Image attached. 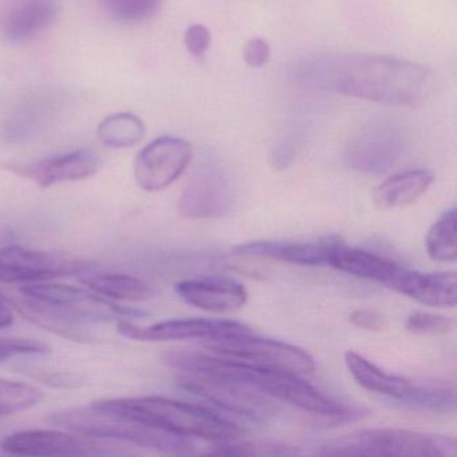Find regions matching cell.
<instances>
[{
	"label": "cell",
	"instance_id": "cell-15",
	"mask_svg": "<svg viewBox=\"0 0 457 457\" xmlns=\"http://www.w3.org/2000/svg\"><path fill=\"white\" fill-rule=\"evenodd\" d=\"M100 165V156L92 149L85 148L36 162H15L6 168L41 188H49L55 184L85 180L97 173Z\"/></svg>",
	"mask_w": 457,
	"mask_h": 457
},
{
	"label": "cell",
	"instance_id": "cell-11",
	"mask_svg": "<svg viewBox=\"0 0 457 457\" xmlns=\"http://www.w3.org/2000/svg\"><path fill=\"white\" fill-rule=\"evenodd\" d=\"M405 149L403 133L387 122H373L355 133L346 146L345 160L352 170L368 175L389 172Z\"/></svg>",
	"mask_w": 457,
	"mask_h": 457
},
{
	"label": "cell",
	"instance_id": "cell-25",
	"mask_svg": "<svg viewBox=\"0 0 457 457\" xmlns=\"http://www.w3.org/2000/svg\"><path fill=\"white\" fill-rule=\"evenodd\" d=\"M427 253L436 262H453L457 258L456 208L446 210L435 221L425 239Z\"/></svg>",
	"mask_w": 457,
	"mask_h": 457
},
{
	"label": "cell",
	"instance_id": "cell-12",
	"mask_svg": "<svg viewBox=\"0 0 457 457\" xmlns=\"http://www.w3.org/2000/svg\"><path fill=\"white\" fill-rule=\"evenodd\" d=\"M191 160L192 146L188 141L162 136L137 154L136 181L144 191H162L183 175Z\"/></svg>",
	"mask_w": 457,
	"mask_h": 457
},
{
	"label": "cell",
	"instance_id": "cell-22",
	"mask_svg": "<svg viewBox=\"0 0 457 457\" xmlns=\"http://www.w3.org/2000/svg\"><path fill=\"white\" fill-rule=\"evenodd\" d=\"M433 173L425 170L398 173L379 184L373 200L381 210H398L416 203L433 183Z\"/></svg>",
	"mask_w": 457,
	"mask_h": 457
},
{
	"label": "cell",
	"instance_id": "cell-3",
	"mask_svg": "<svg viewBox=\"0 0 457 457\" xmlns=\"http://www.w3.org/2000/svg\"><path fill=\"white\" fill-rule=\"evenodd\" d=\"M95 403L101 408L135 417L141 421L184 437H197L223 443V441L237 440L243 433L242 428L218 416L204 406L160 397V395L111 398V400L108 398V400L96 401Z\"/></svg>",
	"mask_w": 457,
	"mask_h": 457
},
{
	"label": "cell",
	"instance_id": "cell-10",
	"mask_svg": "<svg viewBox=\"0 0 457 457\" xmlns=\"http://www.w3.org/2000/svg\"><path fill=\"white\" fill-rule=\"evenodd\" d=\"M234 203L231 176L220 162L207 156L195 168L181 195L179 210L191 219L220 218L231 212Z\"/></svg>",
	"mask_w": 457,
	"mask_h": 457
},
{
	"label": "cell",
	"instance_id": "cell-36",
	"mask_svg": "<svg viewBox=\"0 0 457 457\" xmlns=\"http://www.w3.org/2000/svg\"><path fill=\"white\" fill-rule=\"evenodd\" d=\"M0 417H2V414H0Z\"/></svg>",
	"mask_w": 457,
	"mask_h": 457
},
{
	"label": "cell",
	"instance_id": "cell-30",
	"mask_svg": "<svg viewBox=\"0 0 457 457\" xmlns=\"http://www.w3.org/2000/svg\"><path fill=\"white\" fill-rule=\"evenodd\" d=\"M50 347L44 342L28 338H0V363L26 354H46Z\"/></svg>",
	"mask_w": 457,
	"mask_h": 457
},
{
	"label": "cell",
	"instance_id": "cell-19",
	"mask_svg": "<svg viewBox=\"0 0 457 457\" xmlns=\"http://www.w3.org/2000/svg\"><path fill=\"white\" fill-rule=\"evenodd\" d=\"M386 287L427 306L453 307L457 301V275L453 271L422 274L400 267Z\"/></svg>",
	"mask_w": 457,
	"mask_h": 457
},
{
	"label": "cell",
	"instance_id": "cell-17",
	"mask_svg": "<svg viewBox=\"0 0 457 457\" xmlns=\"http://www.w3.org/2000/svg\"><path fill=\"white\" fill-rule=\"evenodd\" d=\"M60 0H9L0 12V37L7 44L26 45L54 25Z\"/></svg>",
	"mask_w": 457,
	"mask_h": 457
},
{
	"label": "cell",
	"instance_id": "cell-34",
	"mask_svg": "<svg viewBox=\"0 0 457 457\" xmlns=\"http://www.w3.org/2000/svg\"><path fill=\"white\" fill-rule=\"evenodd\" d=\"M293 160V149L287 145H280L277 151L274 152V164L277 167L285 168L290 164Z\"/></svg>",
	"mask_w": 457,
	"mask_h": 457
},
{
	"label": "cell",
	"instance_id": "cell-24",
	"mask_svg": "<svg viewBox=\"0 0 457 457\" xmlns=\"http://www.w3.org/2000/svg\"><path fill=\"white\" fill-rule=\"evenodd\" d=\"M145 133L143 120L132 113L112 114L97 128L98 140L104 145L117 149L137 145Z\"/></svg>",
	"mask_w": 457,
	"mask_h": 457
},
{
	"label": "cell",
	"instance_id": "cell-23",
	"mask_svg": "<svg viewBox=\"0 0 457 457\" xmlns=\"http://www.w3.org/2000/svg\"><path fill=\"white\" fill-rule=\"evenodd\" d=\"M82 283L89 290L106 299L144 302L154 298V291L148 283L125 274L87 275Z\"/></svg>",
	"mask_w": 457,
	"mask_h": 457
},
{
	"label": "cell",
	"instance_id": "cell-2",
	"mask_svg": "<svg viewBox=\"0 0 457 457\" xmlns=\"http://www.w3.org/2000/svg\"><path fill=\"white\" fill-rule=\"evenodd\" d=\"M165 362L179 371L211 374L242 382L253 389L290 403L302 411L325 417H345L349 409L338 401L328 397L299 374L256 365L237 358L210 357L191 352H173L165 355Z\"/></svg>",
	"mask_w": 457,
	"mask_h": 457
},
{
	"label": "cell",
	"instance_id": "cell-29",
	"mask_svg": "<svg viewBox=\"0 0 457 457\" xmlns=\"http://www.w3.org/2000/svg\"><path fill=\"white\" fill-rule=\"evenodd\" d=\"M409 333L422 337L444 336L454 328L453 318L433 312H416L409 315L405 325Z\"/></svg>",
	"mask_w": 457,
	"mask_h": 457
},
{
	"label": "cell",
	"instance_id": "cell-31",
	"mask_svg": "<svg viewBox=\"0 0 457 457\" xmlns=\"http://www.w3.org/2000/svg\"><path fill=\"white\" fill-rule=\"evenodd\" d=\"M184 44L187 50L191 53L194 57H204L205 53L210 49L211 33L204 25L195 23L187 29L186 36H184Z\"/></svg>",
	"mask_w": 457,
	"mask_h": 457
},
{
	"label": "cell",
	"instance_id": "cell-9",
	"mask_svg": "<svg viewBox=\"0 0 457 457\" xmlns=\"http://www.w3.org/2000/svg\"><path fill=\"white\" fill-rule=\"evenodd\" d=\"M90 262L60 251L29 250L20 245L0 248V282L38 283L81 274Z\"/></svg>",
	"mask_w": 457,
	"mask_h": 457
},
{
	"label": "cell",
	"instance_id": "cell-20",
	"mask_svg": "<svg viewBox=\"0 0 457 457\" xmlns=\"http://www.w3.org/2000/svg\"><path fill=\"white\" fill-rule=\"evenodd\" d=\"M338 237H323L315 242H253L237 245L234 255L267 258L299 266H325Z\"/></svg>",
	"mask_w": 457,
	"mask_h": 457
},
{
	"label": "cell",
	"instance_id": "cell-6",
	"mask_svg": "<svg viewBox=\"0 0 457 457\" xmlns=\"http://www.w3.org/2000/svg\"><path fill=\"white\" fill-rule=\"evenodd\" d=\"M345 363L357 384L369 392L430 411H448L454 409L456 400L453 389L414 384L411 379L382 370L355 352L345 354Z\"/></svg>",
	"mask_w": 457,
	"mask_h": 457
},
{
	"label": "cell",
	"instance_id": "cell-7",
	"mask_svg": "<svg viewBox=\"0 0 457 457\" xmlns=\"http://www.w3.org/2000/svg\"><path fill=\"white\" fill-rule=\"evenodd\" d=\"M205 341L204 346L208 350L226 357L294 374L312 373L315 370L314 358L301 347L277 339L251 336V331Z\"/></svg>",
	"mask_w": 457,
	"mask_h": 457
},
{
	"label": "cell",
	"instance_id": "cell-13",
	"mask_svg": "<svg viewBox=\"0 0 457 457\" xmlns=\"http://www.w3.org/2000/svg\"><path fill=\"white\" fill-rule=\"evenodd\" d=\"M117 330L121 336L135 341L160 342L176 339L203 338L212 339L231 334L250 333L245 323L226 320H170L141 328L129 320H117Z\"/></svg>",
	"mask_w": 457,
	"mask_h": 457
},
{
	"label": "cell",
	"instance_id": "cell-26",
	"mask_svg": "<svg viewBox=\"0 0 457 457\" xmlns=\"http://www.w3.org/2000/svg\"><path fill=\"white\" fill-rule=\"evenodd\" d=\"M100 4L114 22L138 25L159 12L162 0H100Z\"/></svg>",
	"mask_w": 457,
	"mask_h": 457
},
{
	"label": "cell",
	"instance_id": "cell-8",
	"mask_svg": "<svg viewBox=\"0 0 457 457\" xmlns=\"http://www.w3.org/2000/svg\"><path fill=\"white\" fill-rule=\"evenodd\" d=\"M179 385L187 392L231 413L263 421L274 416L277 408L269 398L242 382L211 374L180 371Z\"/></svg>",
	"mask_w": 457,
	"mask_h": 457
},
{
	"label": "cell",
	"instance_id": "cell-35",
	"mask_svg": "<svg viewBox=\"0 0 457 457\" xmlns=\"http://www.w3.org/2000/svg\"><path fill=\"white\" fill-rule=\"evenodd\" d=\"M12 323H14V315L12 310L0 299V328H9Z\"/></svg>",
	"mask_w": 457,
	"mask_h": 457
},
{
	"label": "cell",
	"instance_id": "cell-21",
	"mask_svg": "<svg viewBox=\"0 0 457 457\" xmlns=\"http://www.w3.org/2000/svg\"><path fill=\"white\" fill-rule=\"evenodd\" d=\"M328 266L361 279L374 280L386 286L401 266L390 259L361 248L349 247L341 239L334 245Z\"/></svg>",
	"mask_w": 457,
	"mask_h": 457
},
{
	"label": "cell",
	"instance_id": "cell-1",
	"mask_svg": "<svg viewBox=\"0 0 457 457\" xmlns=\"http://www.w3.org/2000/svg\"><path fill=\"white\" fill-rule=\"evenodd\" d=\"M296 79L312 89L385 105H419L432 93L433 74L424 66L389 55H333L310 60Z\"/></svg>",
	"mask_w": 457,
	"mask_h": 457
},
{
	"label": "cell",
	"instance_id": "cell-28",
	"mask_svg": "<svg viewBox=\"0 0 457 457\" xmlns=\"http://www.w3.org/2000/svg\"><path fill=\"white\" fill-rule=\"evenodd\" d=\"M237 440L223 441L211 451L212 454H228V456H293L298 454L296 449L278 444L235 443Z\"/></svg>",
	"mask_w": 457,
	"mask_h": 457
},
{
	"label": "cell",
	"instance_id": "cell-4",
	"mask_svg": "<svg viewBox=\"0 0 457 457\" xmlns=\"http://www.w3.org/2000/svg\"><path fill=\"white\" fill-rule=\"evenodd\" d=\"M50 422L85 437L124 441L168 454L194 453L192 438L167 432L127 414L108 411L95 403L55 411L50 416Z\"/></svg>",
	"mask_w": 457,
	"mask_h": 457
},
{
	"label": "cell",
	"instance_id": "cell-32",
	"mask_svg": "<svg viewBox=\"0 0 457 457\" xmlns=\"http://www.w3.org/2000/svg\"><path fill=\"white\" fill-rule=\"evenodd\" d=\"M245 61L251 68H262L266 65L271 57V49H270L269 42L263 38H253L245 44Z\"/></svg>",
	"mask_w": 457,
	"mask_h": 457
},
{
	"label": "cell",
	"instance_id": "cell-5",
	"mask_svg": "<svg viewBox=\"0 0 457 457\" xmlns=\"http://www.w3.org/2000/svg\"><path fill=\"white\" fill-rule=\"evenodd\" d=\"M318 453L325 456H454L456 441L411 430L377 428L330 441Z\"/></svg>",
	"mask_w": 457,
	"mask_h": 457
},
{
	"label": "cell",
	"instance_id": "cell-16",
	"mask_svg": "<svg viewBox=\"0 0 457 457\" xmlns=\"http://www.w3.org/2000/svg\"><path fill=\"white\" fill-rule=\"evenodd\" d=\"M62 106L63 97L55 90H36L25 96L4 119V138L12 143L36 138L54 124Z\"/></svg>",
	"mask_w": 457,
	"mask_h": 457
},
{
	"label": "cell",
	"instance_id": "cell-27",
	"mask_svg": "<svg viewBox=\"0 0 457 457\" xmlns=\"http://www.w3.org/2000/svg\"><path fill=\"white\" fill-rule=\"evenodd\" d=\"M44 393L34 385L0 378V414L14 413L38 405Z\"/></svg>",
	"mask_w": 457,
	"mask_h": 457
},
{
	"label": "cell",
	"instance_id": "cell-33",
	"mask_svg": "<svg viewBox=\"0 0 457 457\" xmlns=\"http://www.w3.org/2000/svg\"><path fill=\"white\" fill-rule=\"evenodd\" d=\"M350 322L357 328L368 331H381L384 328V318L378 312L369 309L353 312L350 315Z\"/></svg>",
	"mask_w": 457,
	"mask_h": 457
},
{
	"label": "cell",
	"instance_id": "cell-18",
	"mask_svg": "<svg viewBox=\"0 0 457 457\" xmlns=\"http://www.w3.org/2000/svg\"><path fill=\"white\" fill-rule=\"evenodd\" d=\"M176 293L191 306L211 312H235L248 298L245 286L229 278L183 280L176 285Z\"/></svg>",
	"mask_w": 457,
	"mask_h": 457
},
{
	"label": "cell",
	"instance_id": "cell-14",
	"mask_svg": "<svg viewBox=\"0 0 457 457\" xmlns=\"http://www.w3.org/2000/svg\"><path fill=\"white\" fill-rule=\"evenodd\" d=\"M0 448L7 453L20 456H87L106 453L104 445H98L93 438L73 432L50 429L12 433L0 443Z\"/></svg>",
	"mask_w": 457,
	"mask_h": 457
}]
</instances>
